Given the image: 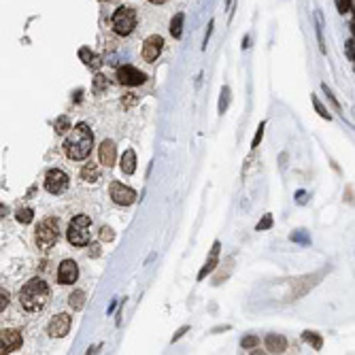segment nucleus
<instances>
[{
	"instance_id": "473e14b6",
	"label": "nucleus",
	"mask_w": 355,
	"mask_h": 355,
	"mask_svg": "<svg viewBox=\"0 0 355 355\" xmlns=\"http://www.w3.org/2000/svg\"><path fill=\"white\" fill-rule=\"evenodd\" d=\"M149 3H151V5H164L166 0H149Z\"/></svg>"
},
{
	"instance_id": "6ab92c4d",
	"label": "nucleus",
	"mask_w": 355,
	"mask_h": 355,
	"mask_svg": "<svg viewBox=\"0 0 355 355\" xmlns=\"http://www.w3.org/2000/svg\"><path fill=\"white\" fill-rule=\"evenodd\" d=\"M170 34L174 39H181V34H183V13H176L172 17V22H170Z\"/></svg>"
},
{
	"instance_id": "a878e982",
	"label": "nucleus",
	"mask_w": 355,
	"mask_h": 355,
	"mask_svg": "<svg viewBox=\"0 0 355 355\" xmlns=\"http://www.w3.org/2000/svg\"><path fill=\"white\" fill-rule=\"evenodd\" d=\"M310 100H313V104H315V109H317V113H319V115H321V117H323V119H330V113H327V111L323 109V106H321V102H319V100H317V96H310Z\"/></svg>"
},
{
	"instance_id": "72a5a7b5",
	"label": "nucleus",
	"mask_w": 355,
	"mask_h": 355,
	"mask_svg": "<svg viewBox=\"0 0 355 355\" xmlns=\"http://www.w3.org/2000/svg\"><path fill=\"white\" fill-rule=\"evenodd\" d=\"M351 32H353V37H355V17H353V22H351Z\"/></svg>"
},
{
	"instance_id": "c756f323",
	"label": "nucleus",
	"mask_w": 355,
	"mask_h": 355,
	"mask_svg": "<svg viewBox=\"0 0 355 355\" xmlns=\"http://www.w3.org/2000/svg\"><path fill=\"white\" fill-rule=\"evenodd\" d=\"M0 300H3V302H0V310H5L9 306V291L5 287H3V291H0Z\"/></svg>"
},
{
	"instance_id": "2eb2a0df",
	"label": "nucleus",
	"mask_w": 355,
	"mask_h": 355,
	"mask_svg": "<svg viewBox=\"0 0 355 355\" xmlns=\"http://www.w3.org/2000/svg\"><path fill=\"white\" fill-rule=\"evenodd\" d=\"M121 172L123 174H134V170H136V153L132 151V149H126L123 151V155H121Z\"/></svg>"
},
{
	"instance_id": "6e6552de",
	"label": "nucleus",
	"mask_w": 355,
	"mask_h": 355,
	"mask_svg": "<svg viewBox=\"0 0 355 355\" xmlns=\"http://www.w3.org/2000/svg\"><path fill=\"white\" fill-rule=\"evenodd\" d=\"M70 325H73V317L66 313L56 315L47 325V334L51 338H64V336L70 332Z\"/></svg>"
},
{
	"instance_id": "412c9836",
	"label": "nucleus",
	"mask_w": 355,
	"mask_h": 355,
	"mask_svg": "<svg viewBox=\"0 0 355 355\" xmlns=\"http://www.w3.org/2000/svg\"><path fill=\"white\" fill-rule=\"evenodd\" d=\"M53 128H56L58 134H66L68 130H73V128H70V121H68L66 115H60V117L56 119V126H53Z\"/></svg>"
},
{
	"instance_id": "393cba45",
	"label": "nucleus",
	"mask_w": 355,
	"mask_h": 355,
	"mask_svg": "<svg viewBox=\"0 0 355 355\" xmlns=\"http://www.w3.org/2000/svg\"><path fill=\"white\" fill-rule=\"evenodd\" d=\"M304 340L306 342H313L315 349H321V338H319L315 332H304Z\"/></svg>"
},
{
	"instance_id": "5701e85b",
	"label": "nucleus",
	"mask_w": 355,
	"mask_h": 355,
	"mask_svg": "<svg viewBox=\"0 0 355 355\" xmlns=\"http://www.w3.org/2000/svg\"><path fill=\"white\" fill-rule=\"evenodd\" d=\"M228 102H230V90L224 87V90H221V100H219V113H226Z\"/></svg>"
},
{
	"instance_id": "2f4dec72",
	"label": "nucleus",
	"mask_w": 355,
	"mask_h": 355,
	"mask_svg": "<svg viewBox=\"0 0 355 355\" xmlns=\"http://www.w3.org/2000/svg\"><path fill=\"white\" fill-rule=\"evenodd\" d=\"M347 56H349L351 60H355V45H353V41L347 43Z\"/></svg>"
},
{
	"instance_id": "0eeeda50",
	"label": "nucleus",
	"mask_w": 355,
	"mask_h": 355,
	"mask_svg": "<svg viewBox=\"0 0 355 355\" xmlns=\"http://www.w3.org/2000/svg\"><path fill=\"white\" fill-rule=\"evenodd\" d=\"M109 194L115 204H119V207H130V204L136 202V192L128 188V185H123L119 181H113L109 185Z\"/></svg>"
},
{
	"instance_id": "f3484780",
	"label": "nucleus",
	"mask_w": 355,
	"mask_h": 355,
	"mask_svg": "<svg viewBox=\"0 0 355 355\" xmlns=\"http://www.w3.org/2000/svg\"><path fill=\"white\" fill-rule=\"evenodd\" d=\"M98 176H100V168L96 166L94 162L85 164V166L81 168V179H83V181H87V183H96V181H98Z\"/></svg>"
},
{
	"instance_id": "cd10ccee",
	"label": "nucleus",
	"mask_w": 355,
	"mask_h": 355,
	"mask_svg": "<svg viewBox=\"0 0 355 355\" xmlns=\"http://www.w3.org/2000/svg\"><path fill=\"white\" fill-rule=\"evenodd\" d=\"M264 126H266V121H262V123H260V128H257V132H255V138H253V143H251L253 149H255L257 145H260V140H262V136H264Z\"/></svg>"
},
{
	"instance_id": "9b49d317",
	"label": "nucleus",
	"mask_w": 355,
	"mask_h": 355,
	"mask_svg": "<svg viewBox=\"0 0 355 355\" xmlns=\"http://www.w3.org/2000/svg\"><path fill=\"white\" fill-rule=\"evenodd\" d=\"M79 279V266L75 260H64L58 268V283L60 285H73Z\"/></svg>"
},
{
	"instance_id": "dca6fc26",
	"label": "nucleus",
	"mask_w": 355,
	"mask_h": 355,
	"mask_svg": "<svg viewBox=\"0 0 355 355\" xmlns=\"http://www.w3.org/2000/svg\"><path fill=\"white\" fill-rule=\"evenodd\" d=\"M219 243H215V245H213V251H211V257H209V260H207V264H204V268L200 270V274H198V279L202 281L204 277H207V274L213 270V268H215V266H217V257H219Z\"/></svg>"
},
{
	"instance_id": "4468645a",
	"label": "nucleus",
	"mask_w": 355,
	"mask_h": 355,
	"mask_svg": "<svg viewBox=\"0 0 355 355\" xmlns=\"http://www.w3.org/2000/svg\"><path fill=\"white\" fill-rule=\"evenodd\" d=\"M287 347V340L281 334H268L266 336V349L270 353H283Z\"/></svg>"
},
{
	"instance_id": "f8f14e48",
	"label": "nucleus",
	"mask_w": 355,
	"mask_h": 355,
	"mask_svg": "<svg viewBox=\"0 0 355 355\" xmlns=\"http://www.w3.org/2000/svg\"><path fill=\"white\" fill-rule=\"evenodd\" d=\"M162 49H164V39L159 37V34H151V37H147L145 43H143V60L145 62L157 60Z\"/></svg>"
},
{
	"instance_id": "20e7f679",
	"label": "nucleus",
	"mask_w": 355,
	"mask_h": 355,
	"mask_svg": "<svg viewBox=\"0 0 355 355\" xmlns=\"http://www.w3.org/2000/svg\"><path fill=\"white\" fill-rule=\"evenodd\" d=\"M34 238H37V247L39 249H49V247H53L58 243L60 238V221L56 217H47L43 219L39 228H37V234H34Z\"/></svg>"
},
{
	"instance_id": "4be33fe9",
	"label": "nucleus",
	"mask_w": 355,
	"mask_h": 355,
	"mask_svg": "<svg viewBox=\"0 0 355 355\" xmlns=\"http://www.w3.org/2000/svg\"><path fill=\"white\" fill-rule=\"evenodd\" d=\"M106 90H109V83H106V79L102 77V75H96V79H94V94H104Z\"/></svg>"
},
{
	"instance_id": "f257e3e1",
	"label": "nucleus",
	"mask_w": 355,
	"mask_h": 355,
	"mask_svg": "<svg viewBox=\"0 0 355 355\" xmlns=\"http://www.w3.org/2000/svg\"><path fill=\"white\" fill-rule=\"evenodd\" d=\"M92 147H94V132L83 121L77 123L64 140V153L68 159H75V162H81V159L90 157Z\"/></svg>"
},
{
	"instance_id": "b1692460",
	"label": "nucleus",
	"mask_w": 355,
	"mask_h": 355,
	"mask_svg": "<svg viewBox=\"0 0 355 355\" xmlns=\"http://www.w3.org/2000/svg\"><path fill=\"white\" fill-rule=\"evenodd\" d=\"M336 3V9H338V13H349L351 7H353V0H334Z\"/></svg>"
},
{
	"instance_id": "aec40b11",
	"label": "nucleus",
	"mask_w": 355,
	"mask_h": 355,
	"mask_svg": "<svg viewBox=\"0 0 355 355\" xmlns=\"http://www.w3.org/2000/svg\"><path fill=\"white\" fill-rule=\"evenodd\" d=\"M15 219L20 221V224H30V221L34 219V211L30 209V207H22V209H17V213H15Z\"/></svg>"
},
{
	"instance_id": "bb28decb",
	"label": "nucleus",
	"mask_w": 355,
	"mask_h": 355,
	"mask_svg": "<svg viewBox=\"0 0 355 355\" xmlns=\"http://www.w3.org/2000/svg\"><path fill=\"white\" fill-rule=\"evenodd\" d=\"M113 230L109 228V226H102L100 228V238H102V241H106V243H109V241H113Z\"/></svg>"
},
{
	"instance_id": "f03ea898",
	"label": "nucleus",
	"mask_w": 355,
	"mask_h": 355,
	"mask_svg": "<svg viewBox=\"0 0 355 355\" xmlns=\"http://www.w3.org/2000/svg\"><path fill=\"white\" fill-rule=\"evenodd\" d=\"M20 302L28 313H39L49 302V285L43 279H30L20 291Z\"/></svg>"
},
{
	"instance_id": "c85d7f7f",
	"label": "nucleus",
	"mask_w": 355,
	"mask_h": 355,
	"mask_svg": "<svg viewBox=\"0 0 355 355\" xmlns=\"http://www.w3.org/2000/svg\"><path fill=\"white\" fill-rule=\"evenodd\" d=\"M257 342H260L257 336H247V338H243V349H251V347H255Z\"/></svg>"
},
{
	"instance_id": "423d86ee",
	"label": "nucleus",
	"mask_w": 355,
	"mask_h": 355,
	"mask_svg": "<svg viewBox=\"0 0 355 355\" xmlns=\"http://www.w3.org/2000/svg\"><path fill=\"white\" fill-rule=\"evenodd\" d=\"M68 174L64 170H60V168H51L45 174V190L53 196H60V194H64L68 190Z\"/></svg>"
},
{
	"instance_id": "7ed1b4c3",
	"label": "nucleus",
	"mask_w": 355,
	"mask_h": 355,
	"mask_svg": "<svg viewBox=\"0 0 355 355\" xmlns=\"http://www.w3.org/2000/svg\"><path fill=\"white\" fill-rule=\"evenodd\" d=\"M66 238L70 245L75 247H85L92 238V219L87 215H77L70 219L68 230H66Z\"/></svg>"
},
{
	"instance_id": "7c9ffc66",
	"label": "nucleus",
	"mask_w": 355,
	"mask_h": 355,
	"mask_svg": "<svg viewBox=\"0 0 355 355\" xmlns=\"http://www.w3.org/2000/svg\"><path fill=\"white\" fill-rule=\"evenodd\" d=\"M270 226H272V217H270V215H266L262 224H257V230H266V228H270Z\"/></svg>"
},
{
	"instance_id": "ddd939ff",
	"label": "nucleus",
	"mask_w": 355,
	"mask_h": 355,
	"mask_svg": "<svg viewBox=\"0 0 355 355\" xmlns=\"http://www.w3.org/2000/svg\"><path fill=\"white\" fill-rule=\"evenodd\" d=\"M98 155H100V164L106 166V168H111L115 164V159H117V147H115L113 140L109 138H104L100 147H98Z\"/></svg>"
},
{
	"instance_id": "1a4fd4ad",
	"label": "nucleus",
	"mask_w": 355,
	"mask_h": 355,
	"mask_svg": "<svg viewBox=\"0 0 355 355\" xmlns=\"http://www.w3.org/2000/svg\"><path fill=\"white\" fill-rule=\"evenodd\" d=\"M117 81L121 85H128V87H136L140 83H145V73H140L138 68L134 66H121L117 68Z\"/></svg>"
},
{
	"instance_id": "39448f33",
	"label": "nucleus",
	"mask_w": 355,
	"mask_h": 355,
	"mask_svg": "<svg viewBox=\"0 0 355 355\" xmlns=\"http://www.w3.org/2000/svg\"><path fill=\"white\" fill-rule=\"evenodd\" d=\"M113 30L121 34V37H128L132 34V30L136 28V13L132 11L130 7H119L117 11L113 13Z\"/></svg>"
},
{
	"instance_id": "9d476101",
	"label": "nucleus",
	"mask_w": 355,
	"mask_h": 355,
	"mask_svg": "<svg viewBox=\"0 0 355 355\" xmlns=\"http://www.w3.org/2000/svg\"><path fill=\"white\" fill-rule=\"evenodd\" d=\"M22 332H17V330H3L0 332V353H13L15 349H20L22 347Z\"/></svg>"
},
{
	"instance_id": "a211bd4d",
	"label": "nucleus",
	"mask_w": 355,
	"mask_h": 355,
	"mask_svg": "<svg viewBox=\"0 0 355 355\" xmlns=\"http://www.w3.org/2000/svg\"><path fill=\"white\" fill-rule=\"evenodd\" d=\"M68 306L73 310H81L85 306V291L83 289H75L73 294L68 296Z\"/></svg>"
}]
</instances>
